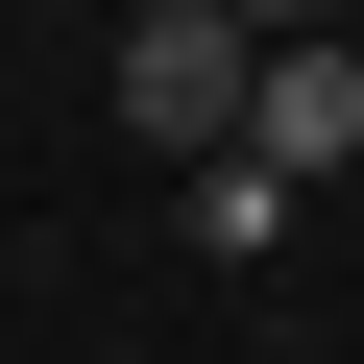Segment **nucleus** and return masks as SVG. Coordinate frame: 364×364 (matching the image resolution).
<instances>
[{
  "instance_id": "nucleus-1",
  "label": "nucleus",
  "mask_w": 364,
  "mask_h": 364,
  "mask_svg": "<svg viewBox=\"0 0 364 364\" xmlns=\"http://www.w3.org/2000/svg\"><path fill=\"white\" fill-rule=\"evenodd\" d=\"M122 122H146L170 170H243V122H267V25H243V0H146V25H122Z\"/></svg>"
},
{
  "instance_id": "nucleus-2",
  "label": "nucleus",
  "mask_w": 364,
  "mask_h": 364,
  "mask_svg": "<svg viewBox=\"0 0 364 364\" xmlns=\"http://www.w3.org/2000/svg\"><path fill=\"white\" fill-rule=\"evenodd\" d=\"M267 195H316V170H364V49H267V122H243Z\"/></svg>"
}]
</instances>
